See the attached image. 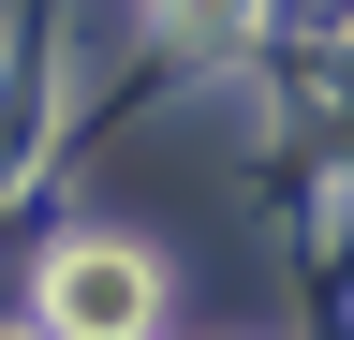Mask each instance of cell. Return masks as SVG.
Returning a JSON list of instances; mask_svg holds the SVG:
<instances>
[{
    "instance_id": "2",
    "label": "cell",
    "mask_w": 354,
    "mask_h": 340,
    "mask_svg": "<svg viewBox=\"0 0 354 340\" xmlns=\"http://www.w3.org/2000/svg\"><path fill=\"white\" fill-rule=\"evenodd\" d=\"M177 30H207V45H236V30H251V0H177Z\"/></svg>"
},
{
    "instance_id": "1",
    "label": "cell",
    "mask_w": 354,
    "mask_h": 340,
    "mask_svg": "<svg viewBox=\"0 0 354 340\" xmlns=\"http://www.w3.org/2000/svg\"><path fill=\"white\" fill-rule=\"evenodd\" d=\"M148 311H162V267L133 237H74L59 267H44V325L59 340H148Z\"/></svg>"
}]
</instances>
